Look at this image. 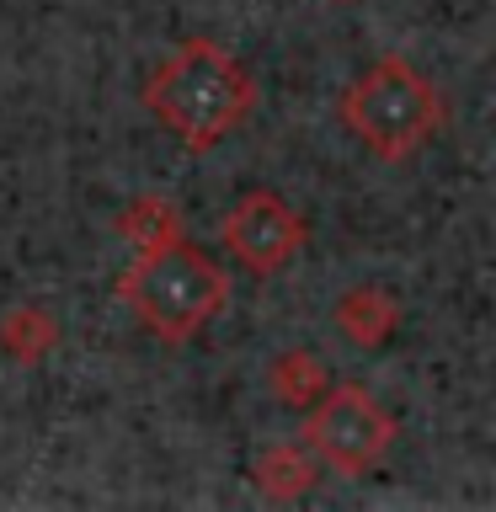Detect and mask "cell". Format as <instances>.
I'll return each instance as SVG.
<instances>
[{"label": "cell", "mask_w": 496, "mask_h": 512, "mask_svg": "<svg viewBox=\"0 0 496 512\" xmlns=\"http://www.w3.org/2000/svg\"><path fill=\"white\" fill-rule=\"evenodd\" d=\"M320 480V459L304 443H267L262 454L251 459V486L262 502L272 507H294L315 491Z\"/></svg>", "instance_id": "obj_6"}, {"label": "cell", "mask_w": 496, "mask_h": 512, "mask_svg": "<svg viewBox=\"0 0 496 512\" xmlns=\"http://www.w3.org/2000/svg\"><path fill=\"white\" fill-rule=\"evenodd\" d=\"M219 240L230 251V262H240L251 278H272L283 272L310 240V219L299 214L278 192H246L219 224Z\"/></svg>", "instance_id": "obj_5"}, {"label": "cell", "mask_w": 496, "mask_h": 512, "mask_svg": "<svg viewBox=\"0 0 496 512\" xmlns=\"http://www.w3.org/2000/svg\"><path fill=\"white\" fill-rule=\"evenodd\" d=\"M395 416L363 384H326V395L304 411V448L342 475H368L390 454Z\"/></svg>", "instance_id": "obj_4"}, {"label": "cell", "mask_w": 496, "mask_h": 512, "mask_svg": "<svg viewBox=\"0 0 496 512\" xmlns=\"http://www.w3.org/2000/svg\"><path fill=\"white\" fill-rule=\"evenodd\" d=\"M118 294L150 336L182 347L208 320H219L224 299H230V278L214 256H203L176 235L155 251H139V262L118 278Z\"/></svg>", "instance_id": "obj_2"}, {"label": "cell", "mask_w": 496, "mask_h": 512, "mask_svg": "<svg viewBox=\"0 0 496 512\" xmlns=\"http://www.w3.org/2000/svg\"><path fill=\"white\" fill-rule=\"evenodd\" d=\"M144 107L187 144L192 155L219 150L256 107V80L214 38H192L144 80Z\"/></svg>", "instance_id": "obj_1"}, {"label": "cell", "mask_w": 496, "mask_h": 512, "mask_svg": "<svg viewBox=\"0 0 496 512\" xmlns=\"http://www.w3.org/2000/svg\"><path fill=\"white\" fill-rule=\"evenodd\" d=\"M59 347V320L48 304H16V310L0 315V352H6L11 363H43L48 352Z\"/></svg>", "instance_id": "obj_9"}, {"label": "cell", "mask_w": 496, "mask_h": 512, "mask_svg": "<svg viewBox=\"0 0 496 512\" xmlns=\"http://www.w3.org/2000/svg\"><path fill=\"white\" fill-rule=\"evenodd\" d=\"M326 384H331L326 363H320L315 352H304V347H288L267 363V390L283 411H310L315 400L326 395Z\"/></svg>", "instance_id": "obj_8"}, {"label": "cell", "mask_w": 496, "mask_h": 512, "mask_svg": "<svg viewBox=\"0 0 496 512\" xmlns=\"http://www.w3.org/2000/svg\"><path fill=\"white\" fill-rule=\"evenodd\" d=\"M118 235H123L134 251H155V246H166V240L182 235V208H176L171 198H155V192H144V198L123 203Z\"/></svg>", "instance_id": "obj_10"}, {"label": "cell", "mask_w": 496, "mask_h": 512, "mask_svg": "<svg viewBox=\"0 0 496 512\" xmlns=\"http://www.w3.org/2000/svg\"><path fill=\"white\" fill-rule=\"evenodd\" d=\"M342 123L368 155L411 160L432 144V134H438L443 96L416 64L379 59L342 91Z\"/></svg>", "instance_id": "obj_3"}, {"label": "cell", "mask_w": 496, "mask_h": 512, "mask_svg": "<svg viewBox=\"0 0 496 512\" xmlns=\"http://www.w3.org/2000/svg\"><path fill=\"white\" fill-rule=\"evenodd\" d=\"M336 331L347 336L352 347H363V352H379L390 336L400 331V304L390 288H374V283H358V288H347L342 299H336Z\"/></svg>", "instance_id": "obj_7"}]
</instances>
